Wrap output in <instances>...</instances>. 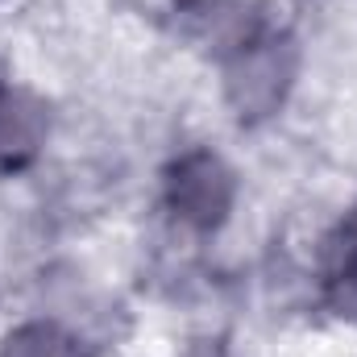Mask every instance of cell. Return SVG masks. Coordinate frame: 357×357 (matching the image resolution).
I'll return each mask as SVG.
<instances>
[{"label":"cell","mask_w":357,"mask_h":357,"mask_svg":"<svg viewBox=\"0 0 357 357\" xmlns=\"http://www.w3.org/2000/svg\"><path fill=\"white\" fill-rule=\"evenodd\" d=\"M299 75V46L287 29H270V25H254L245 29L220 63V84H225V100L237 112V121L258 125L270 121L287 96L295 88Z\"/></svg>","instance_id":"6da1fadb"},{"label":"cell","mask_w":357,"mask_h":357,"mask_svg":"<svg viewBox=\"0 0 357 357\" xmlns=\"http://www.w3.org/2000/svg\"><path fill=\"white\" fill-rule=\"evenodd\" d=\"M162 204L183 229L212 237L229 225L237 208V171L225 154L208 146L183 150L162 171Z\"/></svg>","instance_id":"7a4b0ae2"},{"label":"cell","mask_w":357,"mask_h":357,"mask_svg":"<svg viewBox=\"0 0 357 357\" xmlns=\"http://www.w3.org/2000/svg\"><path fill=\"white\" fill-rule=\"evenodd\" d=\"M50 137V108L33 91L8 88L0 96V175L29 171Z\"/></svg>","instance_id":"3957f363"},{"label":"cell","mask_w":357,"mask_h":357,"mask_svg":"<svg viewBox=\"0 0 357 357\" xmlns=\"http://www.w3.org/2000/svg\"><path fill=\"white\" fill-rule=\"evenodd\" d=\"M320 287L324 299L341 312L357 320V208H349L337 229L324 237L320 250Z\"/></svg>","instance_id":"277c9868"},{"label":"cell","mask_w":357,"mask_h":357,"mask_svg":"<svg viewBox=\"0 0 357 357\" xmlns=\"http://www.w3.org/2000/svg\"><path fill=\"white\" fill-rule=\"evenodd\" d=\"M0 357H79V341L54 320H25L0 337Z\"/></svg>","instance_id":"5b68a950"},{"label":"cell","mask_w":357,"mask_h":357,"mask_svg":"<svg viewBox=\"0 0 357 357\" xmlns=\"http://www.w3.org/2000/svg\"><path fill=\"white\" fill-rule=\"evenodd\" d=\"M4 91H8V79H4V67H0V96H4Z\"/></svg>","instance_id":"8992f818"}]
</instances>
